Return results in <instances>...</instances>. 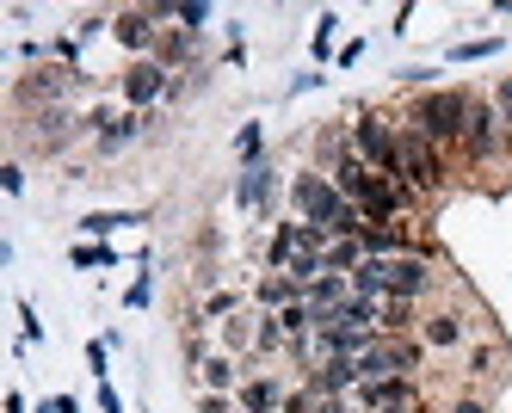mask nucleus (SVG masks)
I'll return each instance as SVG.
<instances>
[{
	"instance_id": "19",
	"label": "nucleus",
	"mask_w": 512,
	"mask_h": 413,
	"mask_svg": "<svg viewBox=\"0 0 512 413\" xmlns=\"http://www.w3.org/2000/svg\"><path fill=\"white\" fill-rule=\"evenodd\" d=\"M303 303H309L315 315H334L340 303H352V278H340V272H321V278L303 290Z\"/></svg>"
},
{
	"instance_id": "28",
	"label": "nucleus",
	"mask_w": 512,
	"mask_h": 413,
	"mask_svg": "<svg viewBox=\"0 0 512 413\" xmlns=\"http://www.w3.org/2000/svg\"><path fill=\"white\" fill-rule=\"evenodd\" d=\"M506 37H469V44H451V62H488Z\"/></svg>"
},
{
	"instance_id": "21",
	"label": "nucleus",
	"mask_w": 512,
	"mask_h": 413,
	"mask_svg": "<svg viewBox=\"0 0 512 413\" xmlns=\"http://www.w3.org/2000/svg\"><path fill=\"white\" fill-rule=\"evenodd\" d=\"M253 333H260V315H253V309L229 315V321H223V352H247V358H253Z\"/></svg>"
},
{
	"instance_id": "40",
	"label": "nucleus",
	"mask_w": 512,
	"mask_h": 413,
	"mask_svg": "<svg viewBox=\"0 0 512 413\" xmlns=\"http://www.w3.org/2000/svg\"><path fill=\"white\" fill-rule=\"evenodd\" d=\"M7 413H31V401H25V395L13 389V395H7Z\"/></svg>"
},
{
	"instance_id": "26",
	"label": "nucleus",
	"mask_w": 512,
	"mask_h": 413,
	"mask_svg": "<svg viewBox=\"0 0 512 413\" xmlns=\"http://www.w3.org/2000/svg\"><path fill=\"white\" fill-rule=\"evenodd\" d=\"M235 155H241V167H247V161H266V130H260V124H241V130H235Z\"/></svg>"
},
{
	"instance_id": "15",
	"label": "nucleus",
	"mask_w": 512,
	"mask_h": 413,
	"mask_svg": "<svg viewBox=\"0 0 512 413\" xmlns=\"http://www.w3.org/2000/svg\"><path fill=\"white\" fill-rule=\"evenodd\" d=\"M290 303H303V284L290 278V272H266L260 284H253V309H260V315H278Z\"/></svg>"
},
{
	"instance_id": "20",
	"label": "nucleus",
	"mask_w": 512,
	"mask_h": 413,
	"mask_svg": "<svg viewBox=\"0 0 512 413\" xmlns=\"http://www.w3.org/2000/svg\"><path fill=\"white\" fill-rule=\"evenodd\" d=\"M352 296L383 303V296H389V259H358V266H352Z\"/></svg>"
},
{
	"instance_id": "16",
	"label": "nucleus",
	"mask_w": 512,
	"mask_h": 413,
	"mask_svg": "<svg viewBox=\"0 0 512 413\" xmlns=\"http://www.w3.org/2000/svg\"><path fill=\"white\" fill-rule=\"evenodd\" d=\"M241 309H253V296H241V290H204V303L192 309V327H223L229 315H241Z\"/></svg>"
},
{
	"instance_id": "32",
	"label": "nucleus",
	"mask_w": 512,
	"mask_h": 413,
	"mask_svg": "<svg viewBox=\"0 0 512 413\" xmlns=\"http://www.w3.org/2000/svg\"><path fill=\"white\" fill-rule=\"evenodd\" d=\"M0 192H13V198L25 192V167H19V161H7V167H0Z\"/></svg>"
},
{
	"instance_id": "24",
	"label": "nucleus",
	"mask_w": 512,
	"mask_h": 413,
	"mask_svg": "<svg viewBox=\"0 0 512 413\" xmlns=\"http://www.w3.org/2000/svg\"><path fill=\"white\" fill-rule=\"evenodd\" d=\"M272 352H290L278 315H260V333H253V358H272Z\"/></svg>"
},
{
	"instance_id": "4",
	"label": "nucleus",
	"mask_w": 512,
	"mask_h": 413,
	"mask_svg": "<svg viewBox=\"0 0 512 413\" xmlns=\"http://www.w3.org/2000/svg\"><path fill=\"white\" fill-rule=\"evenodd\" d=\"M395 124H401V167H408V185H414L420 198H438V192H445V179H451V155L438 142H426L408 118H395Z\"/></svg>"
},
{
	"instance_id": "11",
	"label": "nucleus",
	"mask_w": 512,
	"mask_h": 413,
	"mask_svg": "<svg viewBox=\"0 0 512 413\" xmlns=\"http://www.w3.org/2000/svg\"><path fill=\"white\" fill-rule=\"evenodd\" d=\"M112 37H118L124 50H136V62L155 56V44H161V13L155 7H130V13L112 19Z\"/></svg>"
},
{
	"instance_id": "30",
	"label": "nucleus",
	"mask_w": 512,
	"mask_h": 413,
	"mask_svg": "<svg viewBox=\"0 0 512 413\" xmlns=\"http://www.w3.org/2000/svg\"><path fill=\"white\" fill-rule=\"evenodd\" d=\"M105 364H112V340H87V370H93L99 383L112 377V370H105Z\"/></svg>"
},
{
	"instance_id": "13",
	"label": "nucleus",
	"mask_w": 512,
	"mask_h": 413,
	"mask_svg": "<svg viewBox=\"0 0 512 413\" xmlns=\"http://www.w3.org/2000/svg\"><path fill=\"white\" fill-rule=\"evenodd\" d=\"M149 124H155V111H118V118L93 136V148H99L105 161H112V155H124V148H130L136 136H149Z\"/></svg>"
},
{
	"instance_id": "36",
	"label": "nucleus",
	"mask_w": 512,
	"mask_h": 413,
	"mask_svg": "<svg viewBox=\"0 0 512 413\" xmlns=\"http://www.w3.org/2000/svg\"><path fill=\"white\" fill-rule=\"evenodd\" d=\"M38 413H81V401H75V395H50Z\"/></svg>"
},
{
	"instance_id": "33",
	"label": "nucleus",
	"mask_w": 512,
	"mask_h": 413,
	"mask_svg": "<svg viewBox=\"0 0 512 413\" xmlns=\"http://www.w3.org/2000/svg\"><path fill=\"white\" fill-rule=\"evenodd\" d=\"M198 413H241L235 395H198Z\"/></svg>"
},
{
	"instance_id": "14",
	"label": "nucleus",
	"mask_w": 512,
	"mask_h": 413,
	"mask_svg": "<svg viewBox=\"0 0 512 413\" xmlns=\"http://www.w3.org/2000/svg\"><path fill=\"white\" fill-rule=\"evenodd\" d=\"M272 192H278V167H272V161H247L241 179H235V204H241V210H266Z\"/></svg>"
},
{
	"instance_id": "29",
	"label": "nucleus",
	"mask_w": 512,
	"mask_h": 413,
	"mask_svg": "<svg viewBox=\"0 0 512 413\" xmlns=\"http://www.w3.org/2000/svg\"><path fill=\"white\" fill-rule=\"evenodd\" d=\"M173 19H179V31H192V37H198V31L210 25V7H204V0H192V7H173Z\"/></svg>"
},
{
	"instance_id": "35",
	"label": "nucleus",
	"mask_w": 512,
	"mask_h": 413,
	"mask_svg": "<svg viewBox=\"0 0 512 413\" xmlns=\"http://www.w3.org/2000/svg\"><path fill=\"white\" fill-rule=\"evenodd\" d=\"M358 56H364V37H346V44H340V56H334V62H340V68H352Z\"/></svg>"
},
{
	"instance_id": "17",
	"label": "nucleus",
	"mask_w": 512,
	"mask_h": 413,
	"mask_svg": "<svg viewBox=\"0 0 512 413\" xmlns=\"http://www.w3.org/2000/svg\"><path fill=\"white\" fill-rule=\"evenodd\" d=\"M247 377H241V370H235V358L229 352H210L204 364H198V395H235Z\"/></svg>"
},
{
	"instance_id": "9",
	"label": "nucleus",
	"mask_w": 512,
	"mask_h": 413,
	"mask_svg": "<svg viewBox=\"0 0 512 413\" xmlns=\"http://www.w3.org/2000/svg\"><path fill=\"white\" fill-rule=\"evenodd\" d=\"M438 290V266H432V253H401L389 259V296H401V303H426V296Z\"/></svg>"
},
{
	"instance_id": "1",
	"label": "nucleus",
	"mask_w": 512,
	"mask_h": 413,
	"mask_svg": "<svg viewBox=\"0 0 512 413\" xmlns=\"http://www.w3.org/2000/svg\"><path fill=\"white\" fill-rule=\"evenodd\" d=\"M290 210H297V222H315V229H327L334 241H358L364 235V216L340 198V185L321 167L290 173Z\"/></svg>"
},
{
	"instance_id": "12",
	"label": "nucleus",
	"mask_w": 512,
	"mask_h": 413,
	"mask_svg": "<svg viewBox=\"0 0 512 413\" xmlns=\"http://www.w3.org/2000/svg\"><path fill=\"white\" fill-rule=\"evenodd\" d=\"M284 395H290V383L278 370H253V377L235 389V407L241 413H284Z\"/></svg>"
},
{
	"instance_id": "2",
	"label": "nucleus",
	"mask_w": 512,
	"mask_h": 413,
	"mask_svg": "<svg viewBox=\"0 0 512 413\" xmlns=\"http://www.w3.org/2000/svg\"><path fill=\"white\" fill-rule=\"evenodd\" d=\"M469 99H475L469 87H426V93H414V99H408V111H401V118H408L426 142H438L445 155H463Z\"/></svg>"
},
{
	"instance_id": "37",
	"label": "nucleus",
	"mask_w": 512,
	"mask_h": 413,
	"mask_svg": "<svg viewBox=\"0 0 512 413\" xmlns=\"http://www.w3.org/2000/svg\"><path fill=\"white\" fill-rule=\"evenodd\" d=\"M494 105H500V118H506V130H512V81H500V87H494Z\"/></svg>"
},
{
	"instance_id": "7",
	"label": "nucleus",
	"mask_w": 512,
	"mask_h": 413,
	"mask_svg": "<svg viewBox=\"0 0 512 413\" xmlns=\"http://www.w3.org/2000/svg\"><path fill=\"white\" fill-rule=\"evenodd\" d=\"M469 340H475V315L469 309L445 303V309H426L420 315V346L426 352H463Z\"/></svg>"
},
{
	"instance_id": "3",
	"label": "nucleus",
	"mask_w": 512,
	"mask_h": 413,
	"mask_svg": "<svg viewBox=\"0 0 512 413\" xmlns=\"http://www.w3.org/2000/svg\"><path fill=\"white\" fill-rule=\"evenodd\" d=\"M346 136H352V148H358V161L371 167V173H383V179H395V185H408V167H401V124L389 118V111H377V105H364L358 118L346 124Z\"/></svg>"
},
{
	"instance_id": "6",
	"label": "nucleus",
	"mask_w": 512,
	"mask_h": 413,
	"mask_svg": "<svg viewBox=\"0 0 512 413\" xmlns=\"http://www.w3.org/2000/svg\"><path fill=\"white\" fill-rule=\"evenodd\" d=\"M68 93H87V68H68V62H44V68H31L25 81L13 87V99H19V105H31V111L68 105Z\"/></svg>"
},
{
	"instance_id": "27",
	"label": "nucleus",
	"mask_w": 512,
	"mask_h": 413,
	"mask_svg": "<svg viewBox=\"0 0 512 413\" xmlns=\"http://www.w3.org/2000/svg\"><path fill=\"white\" fill-rule=\"evenodd\" d=\"M334 31H340V13H321L315 19V62H334L340 50H334Z\"/></svg>"
},
{
	"instance_id": "34",
	"label": "nucleus",
	"mask_w": 512,
	"mask_h": 413,
	"mask_svg": "<svg viewBox=\"0 0 512 413\" xmlns=\"http://www.w3.org/2000/svg\"><path fill=\"white\" fill-rule=\"evenodd\" d=\"M19 321H25V346H38L44 340V321L31 315V303H19Z\"/></svg>"
},
{
	"instance_id": "10",
	"label": "nucleus",
	"mask_w": 512,
	"mask_h": 413,
	"mask_svg": "<svg viewBox=\"0 0 512 413\" xmlns=\"http://www.w3.org/2000/svg\"><path fill=\"white\" fill-rule=\"evenodd\" d=\"M358 413H408L420 407V377H383V383H358L352 389Z\"/></svg>"
},
{
	"instance_id": "31",
	"label": "nucleus",
	"mask_w": 512,
	"mask_h": 413,
	"mask_svg": "<svg viewBox=\"0 0 512 413\" xmlns=\"http://www.w3.org/2000/svg\"><path fill=\"white\" fill-rule=\"evenodd\" d=\"M494 364H500L494 346H469V377H494Z\"/></svg>"
},
{
	"instance_id": "5",
	"label": "nucleus",
	"mask_w": 512,
	"mask_h": 413,
	"mask_svg": "<svg viewBox=\"0 0 512 413\" xmlns=\"http://www.w3.org/2000/svg\"><path fill=\"white\" fill-rule=\"evenodd\" d=\"M506 142H512V130H506V118H500V105L475 93V99H469V130H463V161H469V167H488V161L506 155Z\"/></svg>"
},
{
	"instance_id": "22",
	"label": "nucleus",
	"mask_w": 512,
	"mask_h": 413,
	"mask_svg": "<svg viewBox=\"0 0 512 413\" xmlns=\"http://www.w3.org/2000/svg\"><path fill=\"white\" fill-rule=\"evenodd\" d=\"M68 259H75L81 272H112L118 266V247L112 241H75V253H68Z\"/></svg>"
},
{
	"instance_id": "18",
	"label": "nucleus",
	"mask_w": 512,
	"mask_h": 413,
	"mask_svg": "<svg viewBox=\"0 0 512 413\" xmlns=\"http://www.w3.org/2000/svg\"><path fill=\"white\" fill-rule=\"evenodd\" d=\"M130 222H149V210H87L75 229H81V241H112L118 229H130Z\"/></svg>"
},
{
	"instance_id": "23",
	"label": "nucleus",
	"mask_w": 512,
	"mask_h": 413,
	"mask_svg": "<svg viewBox=\"0 0 512 413\" xmlns=\"http://www.w3.org/2000/svg\"><path fill=\"white\" fill-rule=\"evenodd\" d=\"M149 303H155V253H142V272L124 290V309H149Z\"/></svg>"
},
{
	"instance_id": "39",
	"label": "nucleus",
	"mask_w": 512,
	"mask_h": 413,
	"mask_svg": "<svg viewBox=\"0 0 512 413\" xmlns=\"http://www.w3.org/2000/svg\"><path fill=\"white\" fill-rule=\"evenodd\" d=\"M445 413H488V401H482V395H463V401H451Z\"/></svg>"
},
{
	"instance_id": "38",
	"label": "nucleus",
	"mask_w": 512,
	"mask_h": 413,
	"mask_svg": "<svg viewBox=\"0 0 512 413\" xmlns=\"http://www.w3.org/2000/svg\"><path fill=\"white\" fill-rule=\"evenodd\" d=\"M99 413H124V401H118V389H112V383H99Z\"/></svg>"
},
{
	"instance_id": "25",
	"label": "nucleus",
	"mask_w": 512,
	"mask_h": 413,
	"mask_svg": "<svg viewBox=\"0 0 512 413\" xmlns=\"http://www.w3.org/2000/svg\"><path fill=\"white\" fill-rule=\"evenodd\" d=\"M358 259H364V247H358V241H334V247L321 253V266H327V272H340V278H352Z\"/></svg>"
},
{
	"instance_id": "8",
	"label": "nucleus",
	"mask_w": 512,
	"mask_h": 413,
	"mask_svg": "<svg viewBox=\"0 0 512 413\" xmlns=\"http://www.w3.org/2000/svg\"><path fill=\"white\" fill-rule=\"evenodd\" d=\"M118 93H124V105H130V111H155V105L173 93V68H161L155 56H142V62H130V68H124Z\"/></svg>"
}]
</instances>
